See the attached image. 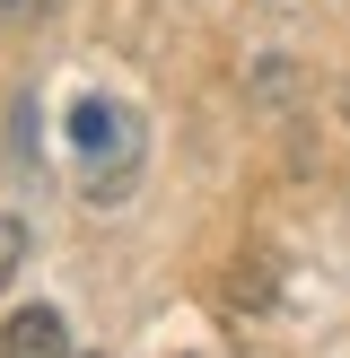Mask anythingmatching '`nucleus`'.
<instances>
[{"label":"nucleus","mask_w":350,"mask_h":358,"mask_svg":"<svg viewBox=\"0 0 350 358\" xmlns=\"http://www.w3.org/2000/svg\"><path fill=\"white\" fill-rule=\"evenodd\" d=\"M79 149H88L79 192H88V201H114V192L132 184V166H140V122L122 114L114 96H88L79 105Z\"/></svg>","instance_id":"1"},{"label":"nucleus","mask_w":350,"mask_h":358,"mask_svg":"<svg viewBox=\"0 0 350 358\" xmlns=\"http://www.w3.org/2000/svg\"><path fill=\"white\" fill-rule=\"evenodd\" d=\"M0 358H70V324H62V306H27L9 332H0Z\"/></svg>","instance_id":"2"},{"label":"nucleus","mask_w":350,"mask_h":358,"mask_svg":"<svg viewBox=\"0 0 350 358\" xmlns=\"http://www.w3.org/2000/svg\"><path fill=\"white\" fill-rule=\"evenodd\" d=\"M62 0H0V27H35V17H52Z\"/></svg>","instance_id":"4"},{"label":"nucleus","mask_w":350,"mask_h":358,"mask_svg":"<svg viewBox=\"0 0 350 358\" xmlns=\"http://www.w3.org/2000/svg\"><path fill=\"white\" fill-rule=\"evenodd\" d=\"M18 262H27V219H9V210H0V289L18 280Z\"/></svg>","instance_id":"3"}]
</instances>
